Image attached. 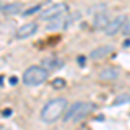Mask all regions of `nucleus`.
<instances>
[{
  "label": "nucleus",
  "mask_w": 130,
  "mask_h": 130,
  "mask_svg": "<svg viewBox=\"0 0 130 130\" xmlns=\"http://www.w3.org/2000/svg\"><path fill=\"white\" fill-rule=\"evenodd\" d=\"M66 108H68V101L64 99V97H57V99L49 101V102L43 106V109H42V113H40L42 121H45V123H54V121H57L61 116H62V113H64Z\"/></svg>",
  "instance_id": "f257e3e1"
},
{
  "label": "nucleus",
  "mask_w": 130,
  "mask_h": 130,
  "mask_svg": "<svg viewBox=\"0 0 130 130\" xmlns=\"http://www.w3.org/2000/svg\"><path fill=\"white\" fill-rule=\"evenodd\" d=\"M92 111H94V104H90V102H83V101L73 102L64 115V121H80L85 116H89Z\"/></svg>",
  "instance_id": "f03ea898"
},
{
  "label": "nucleus",
  "mask_w": 130,
  "mask_h": 130,
  "mask_svg": "<svg viewBox=\"0 0 130 130\" xmlns=\"http://www.w3.org/2000/svg\"><path fill=\"white\" fill-rule=\"evenodd\" d=\"M49 73L40 68V66H30L28 70L23 73V83L24 85H30V87H35V85H42L43 82L47 80Z\"/></svg>",
  "instance_id": "7ed1b4c3"
},
{
  "label": "nucleus",
  "mask_w": 130,
  "mask_h": 130,
  "mask_svg": "<svg viewBox=\"0 0 130 130\" xmlns=\"http://www.w3.org/2000/svg\"><path fill=\"white\" fill-rule=\"evenodd\" d=\"M68 10V5L66 4H54V5H49L45 10L40 12V19L43 21H52L54 18H57L61 14H64Z\"/></svg>",
  "instance_id": "20e7f679"
},
{
  "label": "nucleus",
  "mask_w": 130,
  "mask_h": 130,
  "mask_svg": "<svg viewBox=\"0 0 130 130\" xmlns=\"http://www.w3.org/2000/svg\"><path fill=\"white\" fill-rule=\"evenodd\" d=\"M125 19H127V16H118V18H115V19H109L108 26L104 28L106 35H108V37H113V35H116V33L121 30V26H123V21H125Z\"/></svg>",
  "instance_id": "39448f33"
},
{
  "label": "nucleus",
  "mask_w": 130,
  "mask_h": 130,
  "mask_svg": "<svg viewBox=\"0 0 130 130\" xmlns=\"http://www.w3.org/2000/svg\"><path fill=\"white\" fill-rule=\"evenodd\" d=\"M120 75H121V71L118 70V68H104V70L99 73V80L102 82H115V80H118L120 78Z\"/></svg>",
  "instance_id": "423d86ee"
},
{
  "label": "nucleus",
  "mask_w": 130,
  "mask_h": 130,
  "mask_svg": "<svg viewBox=\"0 0 130 130\" xmlns=\"http://www.w3.org/2000/svg\"><path fill=\"white\" fill-rule=\"evenodd\" d=\"M37 23H26V24H23L19 30H18V33H16V37L19 38V40H23V38H28V37H31L33 33H37Z\"/></svg>",
  "instance_id": "0eeeda50"
},
{
  "label": "nucleus",
  "mask_w": 130,
  "mask_h": 130,
  "mask_svg": "<svg viewBox=\"0 0 130 130\" xmlns=\"http://www.w3.org/2000/svg\"><path fill=\"white\" fill-rule=\"evenodd\" d=\"M61 66H62V61H61L59 57H47V59L42 61V66H40V68H43V70L49 73V71L59 70Z\"/></svg>",
  "instance_id": "6e6552de"
},
{
  "label": "nucleus",
  "mask_w": 130,
  "mask_h": 130,
  "mask_svg": "<svg viewBox=\"0 0 130 130\" xmlns=\"http://www.w3.org/2000/svg\"><path fill=\"white\" fill-rule=\"evenodd\" d=\"M111 52H113V47H111V45H102V47H97L95 50L90 52V59H94V61L104 59L106 56H109Z\"/></svg>",
  "instance_id": "1a4fd4ad"
},
{
  "label": "nucleus",
  "mask_w": 130,
  "mask_h": 130,
  "mask_svg": "<svg viewBox=\"0 0 130 130\" xmlns=\"http://www.w3.org/2000/svg\"><path fill=\"white\" fill-rule=\"evenodd\" d=\"M108 23H109V16H108L106 12H99V14H95V18H94V28H95V30H104V28L108 26Z\"/></svg>",
  "instance_id": "9d476101"
},
{
  "label": "nucleus",
  "mask_w": 130,
  "mask_h": 130,
  "mask_svg": "<svg viewBox=\"0 0 130 130\" xmlns=\"http://www.w3.org/2000/svg\"><path fill=\"white\" fill-rule=\"evenodd\" d=\"M70 19V18H68ZM66 19V12L64 14H61L57 18H54L52 23H49V30H57V28H62V26H68L70 24V21Z\"/></svg>",
  "instance_id": "9b49d317"
},
{
  "label": "nucleus",
  "mask_w": 130,
  "mask_h": 130,
  "mask_svg": "<svg viewBox=\"0 0 130 130\" xmlns=\"http://www.w3.org/2000/svg\"><path fill=\"white\" fill-rule=\"evenodd\" d=\"M4 12H5V14H19V12H23V4L16 2V4L4 5Z\"/></svg>",
  "instance_id": "f8f14e48"
},
{
  "label": "nucleus",
  "mask_w": 130,
  "mask_h": 130,
  "mask_svg": "<svg viewBox=\"0 0 130 130\" xmlns=\"http://www.w3.org/2000/svg\"><path fill=\"white\" fill-rule=\"evenodd\" d=\"M64 87H66V80H64V78H54V82H52V89L61 90V89H64Z\"/></svg>",
  "instance_id": "ddd939ff"
},
{
  "label": "nucleus",
  "mask_w": 130,
  "mask_h": 130,
  "mask_svg": "<svg viewBox=\"0 0 130 130\" xmlns=\"http://www.w3.org/2000/svg\"><path fill=\"white\" fill-rule=\"evenodd\" d=\"M127 102H128V94H123L120 97H116V101H115V104H127Z\"/></svg>",
  "instance_id": "4468645a"
},
{
  "label": "nucleus",
  "mask_w": 130,
  "mask_h": 130,
  "mask_svg": "<svg viewBox=\"0 0 130 130\" xmlns=\"http://www.w3.org/2000/svg\"><path fill=\"white\" fill-rule=\"evenodd\" d=\"M38 10H40V5L37 4V5H33V7H30V9H26V10H24V14H26V16H30V14H35V12H38Z\"/></svg>",
  "instance_id": "2eb2a0df"
},
{
  "label": "nucleus",
  "mask_w": 130,
  "mask_h": 130,
  "mask_svg": "<svg viewBox=\"0 0 130 130\" xmlns=\"http://www.w3.org/2000/svg\"><path fill=\"white\" fill-rule=\"evenodd\" d=\"M121 28H123V35H128V18H127V19L123 21V26H121Z\"/></svg>",
  "instance_id": "dca6fc26"
},
{
  "label": "nucleus",
  "mask_w": 130,
  "mask_h": 130,
  "mask_svg": "<svg viewBox=\"0 0 130 130\" xmlns=\"http://www.w3.org/2000/svg\"><path fill=\"white\" fill-rule=\"evenodd\" d=\"M78 64H80V66H83V64H85V57H83V56H80V57H78Z\"/></svg>",
  "instance_id": "f3484780"
},
{
  "label": "nucleus",
  "mask_w": 130,
  "mask_h": 130,
  "mask_svg": "<svg viewBox=\"0 0 130 130\" xmlns=\"http://www.w3.org/2000/svg\"><path fill=\"white\" fill-rule=\"evenodd\" d=\"M123 47H125V49H128V47H130V40H128V38L123 42Z\"/></svg>",
  "instance_id": "a211bd4d"
},
{
  "label": "nucleus",
  "mask_w": 130,
  "mask_h": 130,
  "mask_svg": "<svg viewBox=\"0 0 130 130\" xmlns=\"http://www.w3.org/2000/svg\"><path fill=\"white\" fill-rule=\"evenodd\" d=\"M10 113H12V111H10V109H5V111H4V116H9Z\"/></svg>",
  "instance_id": "6ab92c4d"
}]
</instances>
